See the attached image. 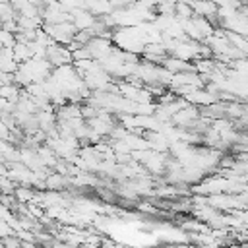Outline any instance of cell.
I'll use <instances>...</instances> for the list:
<instances>
[{"instance_id":"cell-1","label":"cell","mask_w":248,"mask_h":248,"mask_svg":"<svg viewBox=\"0 0 248 248\" xmlns=\"http://www.w3.org/2000/svg\"><path fill=\"white\" fill-rule=\"evenodd\" d=\"M14 196H16V200L21 202V203H29V202L35 200V192H33L31 186H27V184H23V186H16Z\"/></svg>"},{"instance_id":"cell-2","label":"cell","mask_w":248,"mask_h":248,"mask_svg":"<svg viewBox=\"0 0 248 248\" xmlns=\"http://www.w3.org/2000/svg\"><path fill=\"white\" fill-rule=\"evenodd\" d=\"M16 45V33L0 27V46H14Z\"/></svg>"}]
</instances>
